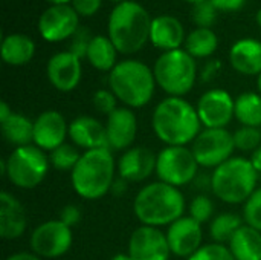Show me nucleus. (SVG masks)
<instances>
[{
    "label": "nucleus",
    "instance_id": "f257e3e1",
    "mask_svg": "<svg viewBox=\"0 0 261 260\" xmlns=\"http://www.w3.org/2000/svg\"><path fill=\"white\" fill-rule=\"evenodd\" d=\"M151 127L158 139L167 146H187L202 132L197 109L182 97L162 100L154 107Z\"/></svg>",
    "mask_w": 261,
    "mask_h": 260
},
{
    "label": "nucleus",
    "instance_id": "f03ea898",
    "mask_svg": "<svg viewBox=\"0 0 261 260\" xmlns=\"http://www.w3.org/2000/svg\"><path fill=\"white\" fill-rule=\"evenodd\" d=\"M185 198L180 188L162 181L144 185L133 202V211L141 225L164 227L171 225L184 216Z\"/></svg>",
    "mask_w": 261,
    "mask_h": 260
},
{
    "label": "nucleus",
    "instance_id": "7ed1b4c3",
    "mask_svg": "<svg viewBox=\"0 0 261 260\" xmlns=\"http://www.w3.org/2000/svg\"><path fill=\"white\" fill-rule=\"evenodd\" d=\"M116 162L109 147L87 150L70 173V182L78 196L86 201H96L112 192Z\"/></svg>",
    "mask_w": 261,
    "mask_h": 260
},
{
    "label": "nucleus",
    "instance_id": "20e7f679",
    "mask_svg": "<svg viewBox=\"0 0 261 260\" xmlns=\"http://www.w3.org/2000/svg\"><path fill=\"white\" fill-rule=\"evenodd\" d=\"M151 21L153 18L142 5L132 0L122 2L109 15V38L119 54H135L150 40Z\"/></svg>",
    "mask_w": 261,
    "mask_h": 260
},
{
    "label": "nucleus",
    "instance_id": "39448f33",
    "mask_svg": "<svg viewBox=\"0 0 261 260\" xmlns=\"http://www.w3.org/2000/svg\"><path fill=\"white\" fill-rule=\"evenodd\" d=\"M110 90L125 107L141 109L147 106L156 89L153 69L139 60L119 61L109 75Z\"/></svg>",
    "mask_w": 261,
    "mask_h": 260
},
{
    "label": "nucleus",
    "instance_id": "423d86ee",
    "mask_svg": "<svg viewBox=\"0 0 261 260\" xmlns=\"http://www.w3.org/2000/svg\"><path fill=\"white\" fill-rule=\"evenodd\" d=\"M258 173L249 159L232 156L211 175V190L225 204H245L257 190Z\"/></svg>",
    "mask_w": 261,
    "mask_h": 260
},
{
    "label": "nucleus",
    "instance_id": "0eeeda50",
    "mask_svg": "<svg viewBox=\"0 0 261 260\" xmlns=\"http://www.w3.org/2000/svg\"><path fill=\"white\" fill-rule=\"evenodd\" d=\"M2 175L8 181L23 190L38 187L47 176L50 161L44 150L34 144L15 147L6 159L0 161Z\"/></svg>",
    "mask_w": 261,
    "mask_h": 260
},
{
    "label": "nucleus",
    "instance_id": "6e6552de",
    "mask_svg": "<svg viewBox=\"0 0 261 260\" xmlns=\"http://www.w3.org/2000/svg\"><path fill=\"white\" fill-rule=\"evenodd\" d=\"M153 74L156 84L170 97H185L196 84V60L185 51L164 52L154 63Z\"/></svg>",
    "mask_w": 261,
    "mask_h": 260
},
{
    "label": "nucleus",
    "instance_id": "1a4fd4ad",
    "mask_svg": "<svg viewBox=\"0 0 261 260\" xmlns=\"http://www.w3.org/2000/svg\"><path fill=\"white\" fill-rule=\"evenodd\" d=\"M199 167L193 150L187 146H167L158 153L156 175L168 185L180 188L193 182Z\"/></svg>",
    "mask_w": 261,
    "mask_h": 260
},
{
    "label": "nucleus",
    "instance_id": "9d476101",
    "mask_svg": "<svg viewBox=\"0 0 261 260\" xmlns=\"http://www.w3.org/2000/svg\"><path fill=\"white\" fill-rule=\"evenodd\" d=\"M191 150L200 167L217 169L234 155V133L228 129H205L194 139Z\"/></svg>",
    "mask_w": 261,
    "mask_h": 260
},
{
    "label": "nucleus",
    "instance_id": "9b49d317",
    "mask_svg": "<svg viewBox=\"0 0 261 260\" xmlns=\"http://www.w3.org/2000/svg\"><path fill=\"white\" fill-rule=\"evenodd\" d=\"M73 242L72 228L60 219L40 224L31 234V251L41 259H57L64 256Z\"/></svg>",
    "mask_w": 261,
    "mask_h": 260
},
{
    "label": "nucleus",
    "instance_id": "f8f14e48",
    "mask_svg": "<svg viewBox=\"0 0 261 260\" xmlns=\"http://www.w3.org/2000/svg\"><path fill=\"white\" fill-rule=\"evenodd\" d=\"M236 100L225 89H210L197 101V113L205 129H226L236 118Z\"/></svg>",
    "mask_w": 261,
    "mask_h": 260
},
{
    "label": "nucleus",
    "instance_id": "ddd939ff",
    "mask_svg": "<svg viewBox=\"0 0 261 260\" xmlns=\"http://www.w3.org/2000/svg\"><path fill=\"white\" fill-rule=\"evenodd\" d=\"M80 15L72 5H50L38 20V32L46 41H63L78 31Z\"/></svg>",
    "mask_w": 261,
    "mask_h": 260
},
{
    "label": "nucleus",
    "instance_id": "4468645a",
    "mask_svg": "<svg viewBox=\"0 0 261 260\" xmlns=\"http://www.w3.org/2000/svg\"><path fill=\"white\" fill-rule=\"evenodd\" d=\"M127 253L132 260H168L171 256L167 234L148 225H141L132 233Z\"/></svg>",
    "mask_w": 261,
    "mask_h": 260
},
{
    "label": "nucleus",
    "instance_id": "2eb2a0df",
    "mask_svg": "<svg viewBox=\"0 0 261 260\" xmlns=\"http://www.w3.org/2000/svg\"><path fill=\"white\" fill-rule=\"evenodd\" d=\"M165 234L171 254L182 259L191 257L202 247L203 241L202 225L190 216H182L174 221L171 225H168Z\"/></svg>",
    "mask_w": 261,
    "mask_h": 260
},
{
    "label": "nucleus",
    "instance_id": "dca6fc26",
    "mask_svg": "<svg viewBox=\"0 0 261 260\" xmlns=\"http://www.w3.org/2000/svg\"><path fill=\"white\" fill-rule=\"evenodd\" d=\"M138 133V118L130 107H118L107 116V146L115 152H125L133 147Z\"/></svg>",
    "mask_w": 261,
    "mask_h": 260
},
{
    "label": "nucleus",
    "instance_id": "f3484780",
    "mask_svg": "<svg viewBox=\"0 0 261 260\" xmlns=\"http://www.w3.org/2000/svg\"><path fill=\"white\" fill-rule=\"evenodd\" d=\"M69 136V124L58 110H44L34 120V146L52 152Z\"/></svg>",
    "mask_w": 261,
    "mask_h": 260
},
{
    "label": "nucleus",
    "instance_id": "a211bd4d",
    "mask_svg": "<svg viewBox=\"0 0 261 260\" xmlns=\"http://www.w3.org/2000/svg\"><path fill=\"white\" fill-rule=\"evenodd\" d=\"M46 74L50 84L60 92H72L78 87L83 75L81 58L69 51L52 55L46 66Z\"/></svg>",
    "mask_w": 261,
    "mask_h": 260
},
{
    "label": "nucleus",
    "instance_id": "6ab92c4d",
    "mask_svg": "<svg viewBox=\"0 0 261 260\" xmlns=\"http://www.w3.org/2000/svg\"><path fill=\"white\" fill-rule=\"evenodd\" d=\"M158 155H154L148 147L135 146L122 152L116 162V170L119 178L127 182H144L153 173H156Z\"/></svg>",
    "mask_w": 261,
    "mask_h": 260
},
{
    "label": "nucleus",
    "instance_id": "aec40b11",
    "mask_svg": "<svg viewBox=\"0 0 261 260\" xmlns=\"http://www.w3.org/2000/svg\"><path fill=\"white\" fill-rule=\"evenodd\" d=\"M69 138L72 139L75 147L84 149V152L109 147L106 124L87 115L76 116L69 124Z\"/></svg>",
    "mask_w": 261,
    "mask_h": 260
},
{
    "label": "nucleus",
    "instance_id": "412c9836",
    "mask_svg": "<svg viewBox=\"0 0 261 260\" xmlns=\"http://www.w3.org/2000/svg\"><path fill=\"white\" fill-rule=\"evenodd\" d=\"M28 228V216L23 204L9 195L0 193V238L5 241H15L23 236Z\"/></svg>",
    "mask_w": 261,
    "mask_h": 260
},
{
    "label": "nucleus",
    "instance_id": "4be33fe9",
    "mask_svg": "<svg viewBox=\"0 0 261 260\" xmlns=\"http://www.w3.org/2000/svg\"><path fill=\"white\" fill-rule=\"evenodd\" d=\"M185 40V29L180 20L167 14L153 18L150 31V41L153 43V46L162 49L164 52H168L180 49Z\"/></svg>",
    "mask_w": 261,
    "mask_h": 260
},
{
    "label": "nucleus",
    "instance_id": "5701e85b",
    "mask_svg": "<svg viewBox=\"0 0 261 260\" xmlns=\"http://www.w3.org/2000/svg\"><path fill=\"white\" fill-rule=\"evenodd\" d=\"M231 66L243 75L261 74V41L255 38H242L229 51Z\"/></svg>",
    "mask_w": 261,
    "mask_h": 260
},
{
    "label": "nucleus",
    "instance_id": "b1692460",
    "mask_svg": "<svg viewBox=\"0 0 261 260\" xmlns=\"http://www.w3.org/2000/svg\"><path fill=\"white\" fill-rule=\"evenodd\" d=\"M35 55V43L24 34H9L2 40V60L9 66L28 64Z\"/></svg>",
    "mask_w": 261,
    "mask_h": 260
},
{
    "label": "nucleus",
    "instance_id": "393cba45",
    "mask_svg": "<svg viewBox=\"0 0 261 260\" xmlns=\"http://www.w3.org/2000/svg\"><path fill=\"white\" fill-rule=\"evenodd\" d=\"M228 247L236 260H261V231L245 224Z\"/></svg>",
    "mask_w": 261,
    "mask_h": 260
},
{
    "label": "nucleus",
    "instance_id": "a878e982",
    "mask_svg": "<svg viewBox=\"0 0 261 260\" xmlns=\"http://www.w3.org/2000/svg\"><path fill=\"white\" fill-rule=\"evenodd\" d=\"M5 141L15 147L29 146L34 143V121L28 116L12 112L5 121H0Z\"/></svg>",
    "mask_w": 261,
    "mask_h": 260
},
{
    "label": "nucleus",
    "instance_id": "bb28decb",
    "mask_svg": "<svg viewBox=\"0 0 261 260\" xmlns=\"http://www.w3.org/2000/svg\"><path fill=\"white\" fill-rule=\"evenodd\" d=\"M116 55L118 49L115 48L112 40L106 35H96L89 44L86 58L92 67L101 72H112V69L118 64Z\"/></svg>",
    "mask_w": 261,
    "mask_h": 260
},
{
    "label": "nucleus",
    "instance_id": "cd10ccee",
    "mask_svg": "<svg viewBox=\"0 0 261 260\" xmlns=\"http://www.w3.org/2000/svg\"><path fill=\"white\" fill-rule=\"evenodd\" d=\"M219 46V37L211 28H196L187 35L185 51L196 58L211 57Z\"/></svg>",
    "mask_w": 261,
    "mask_h": 260
},
{
    "label": "nucleus",
    "instance_id": "c85d7f7f",
    "mask_svg": "<svg viewBox=\"0 0 261 260\" xmlns=\"http://www.w3.org/2000/svg\"><path fill=\"white\" fill-rule=\"evenodd\" d=\"M236 120L242 126L261 127V95L257 92H245L236 98Z\"/></svg>",
    "mask_w": 261,
    "mask_h": 260
},
{
    "label": "nucleus",
    "instance_id": "c756f323",
    "mask_svg": "<svg viewBox=\"0 0 261 260\" xmlns=\"http://www.w3.org/2000/svg\"><path fill=\"white\" fill-rule=\"evenodd\" d=\"M243 219L236 213H222L210 224V234L216 244H229L232 236L243 227Z\"/></svg>",
    "mask_w": 261,
    "mask_h": 260
},
{
    "label": "nucleus",
    "instance_id": "7c9ffc66",
    "mask_svg": "<svg viewBox=\"0 0 261 260\" xmlns=\"http://www.w3.org/2000/svg\"><path fill=\"white\" fill-rule=\"evenodd\" d=\"M81 155L83 153H80L75 146L64 143L63 146H60V147H57L55 150L50 152L49 161H50V166L55 170H58V172H70L72 173V170L78 164Z\"/></svg>",
    "mask_w": 261,
    "mask_h": 260
},
{
    "label": "nucleus",
    "instance_id": "2f4dec72",
    "mask_svg": "<svg viewBox=\"0 0 261 260\" xmlns=\"http://www.w3.org/2000/svg\"><path fill=\"white\" fill-rule=\"evenodd\" d=\"M234 144L242 152H255L261 146V130L258 127L242 126L234 132Z\"/></svg>",
    "mask_w": 261,
    "mask_h": 260
},
{
    "label": "nucleus",
    "instance_id": "473e14b6",
    "mask_svg": "<svg viewBox=\"0 0 261 260\" xmlns=\"http://www.w3.org/2000/svg\"><path fill=\"white\" fill-rule=\"evenodd\" d=\"M188 210H190L188 216L193 218L200 225H203L205 222L211 221V218L214 215V204H213V201L208 196L199 195V196L193 198Z\"/></svg>",
    "mask_w": 261,
    "mask_h": 260
},
{
    "label": "nucleus",
    "instance_id": "72a5a7b5",
    "mask_svg": "<svg viewBox=\"0 0 261 260\" xmlns=\"http://www.w3.org/2000/svg\"><path fill=\"white\" fill-rule=\"evenodd\" d=\"M187 260H236L229 247L223 244H205Z\"/></svg>",
    "mask_w": 261,
    "mask_h": 260
},
{
    "label": "nucleus",
    "instance_id": "f704fd0d",
    "mask_svg": "<svg viewBox=\"0 0 261 260\" xmlns=\"http://www.w3.org/2000/svg\"><path fill=\"white\" fill-rule=\"evenodd\" d=\"M243 219L246 225L261 231V187H258L254 195L245 202Z\"/></svg>",
    "mask_w": 261,
    "mask_h": 260
},
{
    "label": "nucleus",
    "instance_id": "c9c22d12",
    "mask_svg": "<svg viewBox=\"0 0 261 260\" xmlns=\"http://www.w3.org/2000/svg\"><path fill=\"white\" fill-rule=\"evenodd\" d=\"M217 9L214 8V5L206 0L197 5H193V11H191V17L193 21L197 25V28H211L217 18Z\"/></svg>",
    "mask_w": 261,
    "mask_h": 260
},
{
    "label": "nucleus",
    "instance_id": "e433bc0d",
    "mask_svg": "<svg viewBox=\"0 0 261 260\" xmlns=\"http://www.w3.org/2000/svg\"><path fill=\"white\" fill-rule=\"evenodd\" d=\"M92 103H93V107L98 112H101V113H104L107 116L118 109V98L109 89H99V90H96L93 93V97H92Z\"/></svg>",
    "mask_w": 261,
    "mask_h": 260
},
{
    "label": "nucleus",
    "instance_id": "4c0bfd02",
    "mask_svg": "<svg viewBox=\"0 0 261 260\" xmlns=\"http://www.w3.org/2000/svg\"><path fill=\"white\" fill-rule=\"evenodd\" d=\"M93 37H90L89 29L86 28H78V31L70 37V44H69V52L75 54L78 58H84L87 55L89 44Z\"/></svg>",
    "mask_w": 261,
    "mask_h": 260
},
{
    "label": "nucleus",
    "instance_id": "58836bf2",
    "mask_svg": "<svg viewBox=\"0 0 261 260\" xmlns=\"http://www.w3.org/2000/svg\"><path fill=\"white\" fill-rule=\"evenodd\" d=\"M81 218H83V213H81V208L78 205H73V204H69L66 207H63V210L60 211V221L63 224H66L67 227L73 228L76 227L80 222H81Z\"/></svg>",
    "mask_w": 261,
    "mask_h": 260
},
{
    "label": "nucleus",
    "instance_id": "ea45409f",
    "mask_svg": "<svg viewBox=\"0 0 261 260\" xmlns=\"http://www.w3.org/2000/svg\"><path fill=\"white\" fill-rule=\"evenodd\" d=\"M102 0H72L73 9L78 12V15L83 17H90L96 14L101 8Z\"/></svg>",
    "mask_w": 261,
    "mask_h": 260
},
{
    "label": "nucleus",
    "instance_id": "a19ab883",
    "mask_svg": "<svg viewBox=\"0 0 261 260\" xmlns=\"http://www.w3.org/2000/svg\"><path fill=\"white\" fill-rule=\"evenodd\" d=\"M219 12H237L245 5L246 0H210Z\"/></svg>",
    "mask_w": 261,
    "mask_h": 260
},
{
    "label": "nucleus",
    "instance_id": "79ce46f5",
    "mask_svg": "<svg viewBox=\"0 0 261 260\" xmlns=\"http://www.w3.org/2000/svg\"><path fill=\"white\" fill-rule=\"evenodd\" d=\"M219 69H220L219 61H211V63H208V64L205 66L203 74H202V80H203V81H210L211 78L216 77V74H217Z\"/></svg>",
    "mask_w": 261,
    "mask_h": 260
},
{
    "label": "nucleus",
    "instance_id": "37998d69",
    "mask_svg": "<svg viewBox=\"0 0 261 260\" xmlns=\"http://www.w3.org/2000/svg\"><path fill=\"white\" fill-rule=\"evenodd\" d=\"M5 260H41V257H38V256L34 254V253L21 251V253H14V254L8 256Z\"/></svg>",
    "mask_w": 261,
    "mask_h": 260
},
{
    "label": "nucleus",
    "instance_id": "c03bdc74",
    "mask_svg": "<svg viewBox=\"0 0 261 260\" xmlns=\"http://www.w3.org/2000/svg\"><path fill=\"white\" fill-rule=\"evenodd\" d=\"M127 181H124L122 178H118V179H115V182H113V187H112V193H115V195H121V193H125V190H127Z\"/></svg>",
    "mask_w": 261,
    "mask_h": 260
},
{
    "label": "nucleus",
    "instance_id": "a18cd8bd",
    "mask_svg": "<svg viewBox=\"0 0 261 260\" xmlns=\"http://www.w3.org/2000/svg\"><path fill=\"white\" fill-rule=\"evenodd\" d=\"M249 161H251V164L254 166V169L257 170V173H261V146L255 150V152H252Z\"/></svg>",
    "mask_w": 261,
    "mask_h": 260
},
{
    "label": "nucleus",
    "instance_id": "49530a36",
    "mask_svg": "<svg viewBox=\"0 0 261 260\" xmlns=\"http://www.w3.org/2000/svg\"><path fill=\"white\" fill-rule=\"evenodd\" d=\"M11 113H12V109L8 106V103L6 101H2L0 103V121H5Z\"/></svg>",
    "mask_w": 261,
    "mask_h": 260
},
{
    "label": "nucleus",
    "instance_id": "de8ad7c7",
    "mask_svg": "<svg viewBox=\"0 0 261 260\" xmlns=\"http://www.w3.org/2000/svg\"><path fill=\"white\" fill-rule=\"evenodd\" d=\"M110 260H132V257L128 256V253H118Z\"/></svg>",
    "mask_w": 261,
    "mask_h": 260
},
{
    "label": "nucleus",
    "instance_id": "09e8293b",
    "mask_svg": "<svg viewBox=\"0 0 261 260\" xmlns=\"http://www.w3.org/2000/svg\"><path fill=\"white\" fill-rule=\"evenodd\" d=\"M46 2H49L50 5H69V2L72 0H46Z\"/></svg>",
    "mask_w": 261,
    "mask_h": 260
},
{
    "label": "nucleus",
    "instance_id": "8fccbe9b",
    "mask_svg": "<svg viewBox=\"0 0 261 260\" xmlns=\"http://www.w3.org/2000/svg\"><path fill=\"white\" fill-rule=\"evenodd\" d=\"M182 2H187V3H191V5H197V3H202V2H206V0H182Z\"/></svg>",
    "mask_w": 261,
    "mask_h": 260
},
{
    "label": "nucleus",
    "instance_id": "3c124183",
    "mask_svg": "<svg viewBox=\"0 0 261 260\" xmlns=\"http://www.w3.org/2000/svg\"><path fill=\"white\" fill-rule=\"evenodd\" d=\"M257 23H258V26H260L261 29V8L258 9V12H257Z\"/></svg>",
    "mask_w": 261,
    "mask_h": 260
},
{
    "label": "nucleus",
    "instance_id": "603ef678",
    "mask_svg": "<svg viewBox=\"0 0 261 260\" xmlns=\"http://www.w3.org/2000/svg\"><path fill=\"white\" fill-rule=\"evenodd\" d=\"M257 86H258V93L261 95V74L258 75V81H257Z\"/></svg>",
    "mask_w": 261,
    "mask_h": 260
},
{
    "label": "nucleus",
    "instance_id": "864d4df0",
    "mask_svg": "<svg viewBox=\"0 0 261 260\" xmlns=\"http://www.w3.org/2000/svg\"><path fill=\"white\" fill-rule=\"evenodd\" d=\"M110 2H115L116 5H119V3H122V2H127V0H110Z\"/></svg>",
    "mask_w": 261,
    "mask_h": 260
}]
</instances>
